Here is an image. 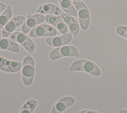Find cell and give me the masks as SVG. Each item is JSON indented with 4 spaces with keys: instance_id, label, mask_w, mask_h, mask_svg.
Returning <instances> with one entry per match:
<instances>
[{
    "instance_id": "obj_1",
    "label": "cell",
    "mask_w": 127,
    "mask_h": 113,
    "mask_svg": "<svg viewBox=\"0 0 127 113\" xmlns=\"http://www.w3.org/2000/svg\"><path fill=\"white\" fill-rule=\"evenodd\" d=\"M69 70L71 72L84 71L94 76H99L101 74L100 68L93 62L86 59H78L74 61Z\"/></svg>"
},
{
    "instance_id": "obj_2",
    "label": "cell",
    "mask_w": 127,
    "mask_h": 113,
    "mask_svg": "<svg viewBox=\"0 0 127 113\" xmlns=\"http://www.w3.org/2000/svg\"><path fill=\"white\" fill-rule=\"evenodd\" d=\"M35 61L31 56H26L23 59L21 67L22 83L25 86H30L33 82L35 75Z\"/></svg>"
},
{
    "instance_id": "obj_3",
    "label": "cell",
    "mask_w": 127,
    "mask_h": 113,
    "mask_svg": "<svg viewBox=\"0 0 127 113\" xmlns=\"http://www.w3.org/2000/svg\"><path fill=\"white\" fill-rule=\"evenodd\" d=\"M72 3L77 10L81 28L83 30H86L89 28L90 22V13L87 6L82 1H73Z\"/></svg>"
},
{
    "instance_id": "obj_4",
    "label": "cell",
    "mask_w": 127,
    "mask_h": 113,
    "mask_svg": "<svg viewBox=\"0 0 127 113\" xmlns=\"http://www.w3.org/2000/svg\"><path fill=\"white\" fill-rule=\"evenodd\" d=\"M79 53L78 50L73 46L64 45L56 48L49 54V57L52 60H56L63 57H78Z\"/></svg>"
},
{
    "instance_id": "obj_5",
    "label": "cell",
    "mask_w": 127,
    "mask_h": 113,
    "mask_svg": "<svg viewBox=\"0 0 127 113\" xmlns=\"http://www.w3.org/2000/svg\"><path fill=\"white\" fill-rule=\"evenodd\" d=\"M10 39L21 45L27 51L33 53L35 50V44L32 40L22 32H14L9 36Z\"/></svg>"
},
{
    "instance_id": "obj_6",
    "label": "cell",
    "mask_w": 127,
    "mask_h": 113,
    "mask_svg": "<svg viewBox=\"0 0 127 113\" xmlns=\"http://www.w3.org/2000/svg\"><path fill=\"white\" fill-rule=\"evenodd\" d=\"M57 34V30L53 26L47 24H40L33 28L28 33V35L32 38H39L52 37L56 36Z\"/></svg>"
},
{
    "instance_id": "obj_7",
    "label": "cell",
    "mask_w": 127,
    "mask_h": 113,
    "mask_svg": "<svg viewBox=\"0 0 127 113\" xmlns=\"http://www.w3.org/2000/svg\"><path fill=\"white\" fill-rule=\"evenodd\" d=\"M45 20V16L43 14L36 13L28 16L21 26L23 33H28L33 28L41 24Z\"/></svg>"
},
{
    "instance_id": "obj_8",
    "label": "cell",
    "mask_w": 127,
    "mask_h": 113,
    "mask_svg": "<svg viewBox=\"0 0 127 113\" xmlns=\"http://www.w3.org/2000/svg\"><path fill=\"white\" fill-rule=\"evenodd\" d=\"M25 20V17L22 15H17L11 18L2 29L1 37H9L18 27L23 24Z\"/></svg>"
},
{
    "instance_id": "obj_9",
    "label": "cell",
    "mask_w": 127,
    "mask_h": 113,
    "mask_svg": "<svg viewBox=\"0 0 127 113\" xmlns=\"http://www.w3.org/2000/svg\"><path fill=\"white\" fill-rule=\"evenodd\" d=\"M73 35L72 34L67 33L60 36H54L46 38L45 41L50 46L58 48L68 44L72 40Z\"/></svg>"
},
{
    "instance_id": "obj_10",
    "label": "cell",
    "mask_w": 127,
    "mask_h": 113,
    "mask_svg": "<svg viewBox=\"0 0 127 113\" xmlns=\"http://www.w3.org/2000/svg\"><path fill=\"white\" fill-rule=\"evenodd\" d=\"M22 62L7 59L0 56V70L6 72H17L21 69Z\"/></svg>"
},
{
    "instance_id": "obj_11",
    "label": "cell",
    "mask_w": 127,
    "mask_h": 113,
    "mask_svg": "<svg viewBox=\"0 0 127 113\" xmlns=\"http://www.w3.org/2000/svg\"><path fill=\"white\" fill-rule=\"evenodd\" d=\"M45 21L50 25L54 27L61 34L67 33L68 28L60 16L46 15L45 16Z\"/></svg>"
},
{
    "instance_id": "obj_12",
    "label": "cell",
    "mask_w": 127,
    "mask_h": 113,
    "mask_svg": "<svg viewBox=\"0 0 127 113\" xmlns=\"http://www.w3.org/2000/svg\"><path fill=\"white\" fill-rule=\"evenodd\" d=\"M60 17L64 21L73 37H76L80 30L79 25L75 18L65 13H62Z\"/></svg>"
},
{
    "instance_id": "obj_13",
    "label": "cell",
    "mask_w": 127,
    "mask_h": 113,
    "mask_svg": "<svg viewBox=\"0 0 127 113\" xmlns=\"http://www.w3.org/2000/svg\"><path fill=\"white\" fill-rule=\"evenodd\" d=\"M75 100L71 97H64L60 99L53 107L51 113H62L67 108L72 106Z\"/></svg>"
},
{
    "instance_id": "obj_14",
    "label": "cell",
    "mask_w": 127,
    "mask_h": 113,
    "mask_svg": "<svg viewBox=\"0 0 127 113\" xmlns=\"http://www.w3.org/2000/svg\"><path fill=\"white\" fill-rule=\"evenodd\" d=\"M36 13L60 16L62 11L57 5L52 3H45L40 5L35 10Z\"/></svg>"
},
{
    "instance_id": "obj_15",
    "label": "cell",
    "mask_w": 127,
    "mask_h": 113,
    "mask_svg": "<svg viewBox=\"0 0 127 113\" xmlns=\"http://www.w3.org/2000/svg\"><path fill=\"white\" fill-rule=\"evenodd\" d=\"M0 50H5L15 53L20 52L19 46L16 42L10 39L2 37L0 38Z\"/></svg>"
},
{
    "instance_id": "obj_16",
    "label": "cell",
    "mask_w": 127,
    "mask_h": 113,
    "mask_svg": "<svg viewBox=\"0 0 127 113\" xmlns=\"http://www.w3.org/2000/svg\"><path fill=\"white\" fill-rule=\"evenodd\" d=\"M59 4L65 13L73 17L77 15V10L70 0H58Z\"/></svg>"
},
{
    "instance_id": "obj_17",
    "label": "cell",
    "mask_w": 127,
    "mask_h": 113,
    "mask_svg": "<svg viewBox=\"0 0 127 113\" xmlns=\"http://www.w3.org/2000/svg\"><path fill=\"white\" fill-rule=\"evenodd\" d=\"M12 10L10 5H7L6 8L0 14V29H2L8 21L11 18Z\"/></svg>"
},
{
    "instance_id": "obj_18",
    "label": "cell",
    "mask_w": 127,
    "mask_h": 113,
    "mask_svg": "<svg viewBox=\"0 0 127 113\" xmlns=\"http://www.w3.org/2000/svg\"><path fill=\"white\" fill-rule=\"evenodd\" d=\"M37 101L31 99L25 102L22 107L19 113H32L37 106Z\"/></svg>"
},
{
    "instance_id": "obj_19",
    "label": "cell",
    "mask_w": 127,
    "mask_h": 113,
    "mask_svg": "<svg viewBox=\"0 0 127 113\" xmlns=\"http://www.w3.org/2000/svg\"><path fill=\"white\" fill-rule=\"evenodd\" d=\"M116 33L120 36L127 40V26L121 25L118 26L116 29Z\"/></svg>"
},
{
    "instance_id": "obj_20",
    "label": "cell",
    "mask_w": 127,
    "mask_h": 113,
    "mask_svg": "<svg viewBox=\"0 0 127 113\" xmlns=\"http://www.w3.org/2000/svg\"><path fill=\"white\" fill-rule=\"evenodd\" d=\"M7 7V5L4 3L0 2V13H2Z\"/></svg>"
},
{
    "instance_id": "obj_21",
    "label": "cell",
    "mask_w": 127,
    "mask_h": 113,
    "mask_svg": "<svg viewBox=\"0 0 127 113\" xmlns=\"http://www.w3.org/2000/svg\"><path fill=\"white\" fill-rule=\"evenodd\" d=\"M77 113H98L96 112V111H94L86 110L81 111L78 112Z\"/></svg>"
},
{
    "instance_id": "obj_22",
    "label": "cell",
    "mask_w": 127,
    "mask_h": 113,
    "mask_svg": "<svg viewBox=\"0 0 127 113\" xmlns=\"http://www.w3.org/2000/svg\"><path fill=\"white\" fill-rule=\"evenodd\" d=\"M119 113H127V110L126 109H121L119 111Z\"/></svg>"
},
{
    "instance_id": "obj_23",
    "label": "cell",
    "mask_w": 127,
    "mask_h": 113,
    "mask_svg": "<svg viewBox=\"0 0 127 113\" xmlns=\"http://www.w3.org/2000/svg\"><path fill=\"white\" fill-rule=\"evenodd\" d=\"M72 1H82L83 0H71Z\"/></svg>"
},
{
    "instance_id": "obj_24",
    "label": "cell",
    "mask_w": 127,
    "mask_h": 113,
    "mask_svg": "<svg viewBox=\"0 0 127 113\" xmlns=\"http://www.w3.org/2000/svg\"></svg>"
}]
</instances>
